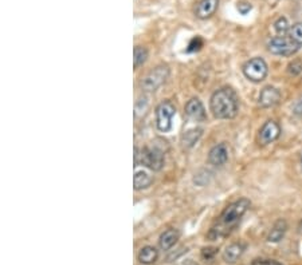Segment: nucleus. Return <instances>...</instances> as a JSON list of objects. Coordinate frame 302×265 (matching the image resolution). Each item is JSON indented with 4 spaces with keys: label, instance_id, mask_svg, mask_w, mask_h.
Wrapping results in <instances>:
<instances>
[{
    "label": "nucleus",
    "instance_id": "nucleus-7",
    "mask_svg": "<svg viewBox=\"0 0 302 265\" xmlns=\"http://www.w3.org/2000/svg\"><path fill=\"white\" fill-rule=\"evenodd\" d=\"M176 114V108L169 100L161 102L156 108L157 127L163 132H168L172 128V119Z\"/></svg>",
    "mask_w": 302,
    "mask_h": 265
},
{
    "label": "nucleus",
    "instance_id": "nucleus-9",
    "mask_svg": "<svg viewBox=\"0 0 302 265\" xmlns=\"http://www.w3.org/2000/svg\"><path fill=\"white\" fill-rule=\"evenodd\" d=\"M217 6H219V0H197L193 12L199 19H208L216 12Z\"/></svg>",
    "mask_w": 302,
    "mask_h": 265
},
{
    "label": "nucleus",
    "instance_id": "nucleus-23",
    "mask_svg": "<svg viewBox=\"0 0 302 265\" xmlns=\"http://www.w3.org/2000/svg\"><path fill=\"white\" fill-rule=\"evenodd\" d=\"M203 47V39L196 36V38H193L188 44V48H187V52H196L199 51L200 48Z\"/></svg>",
    "mask_w": 302,
    "mask_h": 265
},
{
    "label": "nucleus",
    "instance_id": "nucleus-17",
    "mask_svg": "<svg viewBox=\"0 0 302 265\" xmlns=\"http://www.w3.org/2000/svg\"><path fill=\"white\" fill-rule=\"evenodd\" d=\"M152 184V178L149 176L148 173L142 172H136L134 177H133V186L136 190H141V189H146L149 185Z\"/></svg>",
    "mask_w": 302,
    "mask_h": 265
},
{
    "label": "nucleus",
    "instance_id": "nucleus-25",
    "mask_svg": "<svg viewBox=\"0 0 302 265\" xmlns=\"http://www.w3.org/2000/svg\"><path fill=\"white\" fill-rule=\"evenodd\" d=\"M251 8L253 6L247 2H241V3H238V11L241 12L242 15H246V14H249L251 11Z\"/></svg>",
    "mask_w": 302,
    "mask_h": 265
},
{
    "label": "nucleus",
    "instance_id": "nucleus-5",
    "mask_svg": "<svg viewBox=\"0 0 302 265\" xmlns=\"http://www.w3.org/2000/svg\"><path fill=\"white\" fill-rule=\"evenodd\" d=\"M267 48L274 55L291 56L301 47L294 43L293 40L289 38V35H278L274 36L273 39H270Z\"/></svg>",
    "mask_w": 302,
    "mask_h": 265
},
{
    "label": "nucleus",
    "instance_id": "nucleus-18",
    "mask_svg": "<svg viewBox=\"0 0 302 265\" xmlns=\"http://www.w3.org/2000/svg\"><path fill=\"white\" fill-rule=\"evenodd\" d=\"M201 134H203V130H201V128H191L188 131H185V134L183 136V144H184L187 148H192L193 145L199 141Z\"/></svg>",
    "mask_w": 302,
    "mask_h": 265
},
{
    "label": "nucleus",
    "instance_id": "nucleus-8",
    "mask_svg": "<svg viewBox=\"0 0 302 265\" xmlns=\"http://www.w3.org/2000/svg\"><path fill=\"white\" fill-rule=\"evenodd\" d=\"M281 134V127L275 120H267L262 128L259 130V136H258V141L261 145H269L278 140V137Z\"/></svg>",
    "mask_w": 302,
    "mask_h": 265
},
{
    "label": "nucleus",
    "instance_id": "nucleus-15",
    "mask_svg": "<svg viewBox=\"0 0 302 265\" xmlns=\"http://www.w3.org/2000/svg\"><path fill=\"white\" fill-rule=\"evenodd\" d=\"M286 230H287V224L285 220H278L273 225V228L270 229L269 234H267V241L269 242H279V241L285 237Z\"/></svg>",
    "mask_w": 302,
    "mask_h": 265
},
{
    "label": "nucleus",
    "instance_id": "nucleus-19",
    "mask_svg": "<svg viewBox=\"0 0 302 265\" xmlns=\"http://www.w3.org/2000/svg\"><path fill=\"white\" fill-rule=\"evenodd\" d=\"M133 62H134V68H138L140 66L146 62L148 59V50L145 47H141V46H136L134 47V51H133Z\"/></svg>",
    "mask_w": 302,
    "mask_h": 265
},
{
    "label": "nucleus",
    "instance_id": "nucleus-12",
    "mask_svg": "<svg viewBox=\"0 0 302 265\" xmlns=\"http://www.w3.org/2000/svg\"><path fill=\"white\" fill-rule=\"evenodd\" d=\"M209 164L213 166H223L229 161V149L224 144H219L213 146L208 153Z\"/></svg>",
    "mask_w": 302,
    "mask_h": 265
},
{
    "label": "nucleus",
    "instance_id": "nucleus-20",
    "mask_svg": "<svg viewBox=\"0 0 302 265\" xmlns=\"http://www.w3.org/2000/svg\"><path fill=\"white\" fill-rule=\"evenodd\" d=\"M287 35L294 43L302 47V23H294L293 26H290Z\"/></svg>",
    "mask_w": 302,
    "mask_h": 265
},
{
    "label": "nucleus",
    "instance_id": "nucleus-21",
    "mask_svg": "<svg viewBox=\"0 0 302 265\" xmlns=\"http://www.w3.org/2000/svg\"><path fill=\"white\" fill-rule=\"evenodd\" d=\"M274 28L277 31L278 35H287V32L290 30V26L287 23V19L286 18H278L274 23Z\"/></svg>",
    "mask_w": 302,
    "mask_h": 265
},
{
    "label": "nucleus",
    "instance_id": "nucleus-2",
    "mask_svg": "<svg viewBox=\"0 0 302 265\" xmlns=\"http://www.w3.org/2000/svg\"><path fill=\"white\" fill-rule=\"evenodd\" d=\"M211 111L217 119H231L238 112V96L229 87L219 88L209 99Z\"/></svg>",
    "mask_w": 302,
    "mask_h": 265
},
{
    "label": "nucleus",
    "instance_id": "nucleus-13",
    "mask_svg": "<svg viewBox=\"0 0 302 265\" xmlns=\"http://www.w3.org/2000/svg\"><path fill=\"white\" fill-rule=\"evenodd\" d=\"M246 245L243 242H234V244L229 245L223 252V260L227 264H235L239 258L242 257V254L245 253Z\"/></svg>",
    "mask_w": 302,
    "mask_h": 265
},
{
    "label": "nucleus",
    "instance_id": "nucleus-1",
    "mask_svg": "<svg viewBox=\"0 0 302 265\" xmlns=\"http://www.w3.org/2000/svg\"><path fill=\"white\" fill-rule=\"evenodd\" d=\"M250 208V201L247 198H241L230 204L224 210L220 213V216L215 221V224L211 226L207 238L211 241L224 238L237 228L238 224L241 222L242 217L245 216L246 212Z\"/></svg>",
    "mask_w": 302,
    "mask_h": 265
},
{
    "label": "nucleus",
    "instance_id": "nucleus-16",
    "mask_svg": "<svg viewBox=\"0 0 302 265\" xmlns=\"http://www.w3.org/2000/svg\"><path fill=\"white\" fill-rule=\"evenodd\" d=\"M137 258H138V261H140L141 264L150 265L157 261V258H159V252H157L156 248H153V246H149L148 245V246H144V248L140 249Z\"/></svg>",
    "mask_w": 302,
    "mask_h": 265
},
{
    "label": "nucleus",
    "instance_id": "nucleus-3",
    "mask_svg": "<svg viewBox=\"0 0 302 265\" xmlns=\"http://www.w3.org/2000/svg\"><path fill=\"white\" fill-rule=\"evenodd\" d=\"M134 161L140 162L142 166L150 169L153 172H159L164 166V153L157 148H144L140 152L136 150Z\"/></svg>",
    "mask_w": 302,
    "mask_h": 265
},
{
    "label": "nucleus",
    "instance_id": "nucleus-22",
    "mask_svg": "<svg viewBox=\"0 0 302 265\" xmlns=\"http://www.w3.org/2000/svg\"><path fill=\"white\" fill-rule=\"evenodd\" d=\"M209 181V172L207 170H200V172L195 174L193 177V182L199 186H204L205 184H208Z\"/></svg>",
    "mask_w": 302,
    "mask_h": 265
},
{
    "label": "nucleus",
    "instance_id": "nucleus-27",
    "mask_svg": "<svg viewBox=\"0 0 302 265\" xmlns=\"http://www.w3.org/2000/svg\"><path fill=\"white\" fill-rule=\"evenodd\" d=\"M301 63L299 62H293V63L289 66V71L290 74H293V75H297L301 72Z\"/></svg>",
    "mask_w": 302,
    "mask_h": 265
},
{
    "label": "nucleus",
    "instance_id": "nucleus-14",
    "mask_svg": "<svg viewBox=\"0 0 302 265\" xmlns=\"http://www.w3.org/2000/svg\"><path fill=\"white\" fill-rule=\"evenodd\" d=\"M179 232L176 229H167L163 234L160 236V240H159V245L163 250H169V249L175 246V244L179 240Z\"/></svg>",
    "mask_w": 302,
    "mask_h": 265
},
{
    "label": "nucleus",
    "instance_id": "nucleus-4",
    "mask_svg": "<svg viewBox=\"0 0 302 265\" xmlns=\"http://www.w3.org/2000/svg\"><path fill=\"white\" fill-rule=\"evenodd\" d=\"M169 68L168 66L160 64L149 71L144 76V79L141 80V88L145 91H156L157 88L161 87L165 83V80L168 79Z\"/></svg>",
    "mask_w": 302,
    "mask_h": 265
},
{
    "label": "nucleus",
    "instance_id": "nucleus-26",
    "mask_svg": "<svg viewBox=\"0 0 302 265\" xmlns=\"http://www.w3.org/2000/svg\"><path fill=\"white\" fill-rule=\"evenodd\" d=\"M253 265H283L281 264L279 261H275V260H263V258H258V260H254L253 261Z\"/></svg>",
    "mask_w": 302,
    "mask_h": 265
},
{
    "label": "nucleus",
    "instance_id": "nucleus-10",
    "mask_svg": "<svg viewBox=\"0 0 302 265\" xmlns=\"http://www.w3.org/2000/svg\"><path fill=\"white\" fill-rule=\"evenodd\" d=\"M279 100H281V91L271 86L265 87L259 94V104L265 108L274 107L275 104L279 103Z\"/></svg>",
    "mask_w": 302,
    "mask_h": 265
},
{
    "label": "nucleus",
    "instance_id": "nucleus-11",
    "mask_svg": "<svg viewBox=\"0 0 302 265\" xmlns=\"http://www.w3.org/2000/svg\"><path fill=\"white\" fill-rule=\"evenodd\" d=\"M185 114L191 119L197 120V122H203V120L207 119V112H205L204 106L197 98H192V99L187 102V104H185Z\"/></svg>",
    "mask_w": 302,
    "mask_h": 265
},
{
    "label": "nucleus",
    "instance_id": "nucleus-24",
    "mask_svg": "<svg viewBox=\"0 0 302 265\" xmlns=\"http://www.w3.org/2000/svg\"><path fill=\"white\" fill-rule=\"evenodd\" d=\"M216 253H217L216 248H204L203 250H201V257H203L204 260H212Z\"/></svg>",
    "mask_w": 302,
    "mask_h": 265
},
{
    "label": "nucleus",
    "instance_id": "nucleus-6",
    "mask_svg": "<svg viewBox=\"0 0 302 265\" xmlns=\"http://www.w3.org/2000/svg\"><path fill=\"white\" fill-rule=\"evenodd\" d=\"M267 72H269L267 64L262 58H253L249 62H246L243 66V74L247 79L254 83H259L262 80H265Z\"/></svg>",
    "mask_w": 302,
    "mask_h": 265
},
{
    "label": "nucleus",
    "instance_id": "nucleus-28",
    "mask_svg": "<svg viewBox=\"0 0 302 265\" xmlns=\"http://www.w3.org/2000/svg\"><path fill=\"white\" fill-rule=\"evenodd\" d=\"M301 164H302V156H301Z\"/></svg>",
    "mask_w": 302,
    "mask_h": 265
}]
</instances>
